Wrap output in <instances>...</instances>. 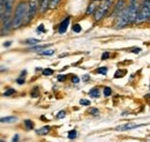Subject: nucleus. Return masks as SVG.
<instances>
[{
	"mask_svg": "<svg viewBox=\"0 0 150 142\" xmlns=\"http://www.w3.org/2000/svg\"><path fill=\"white\" fill-rule=\"evenodd\" d=\"M135 1H136V0H131V4H134Z\"/></svg>",
	"mask_w": 150,
	"mask_h": 142,
	"instance_id": "obj_41",
	"label": "nucleus"
},
{
	"mask_svg": "<svg viewBox=\"0 0 150 142\" xmlns=\"http://www.w3.org/2000/svg\"><path fill=\"white\" fill-rule=\"evenodd\" d=\"M38 6H40V0H29L27 21H30L31 18L35 16V14H36V12H37L38 9Z\"/></svg>",
	"mask_w": 150,
	"mask_h": 142,
	"instance_id": "obj_5",
	"label": "nucleus"
},
{
	"mask_svg": "<svg viewBox=\"0 0 150 142\" xmlns=\"http://www.w3.org/2000/svg\"><path fill=\"white\" fill-rule=\"evenodd\" d=\"M24 126L27 127V129H33L34 128V123L31 120H24Z\"/></svg>",
	"mask_w": 150,
	"mask_h": 142,
	"instance_id": "obj_15",
	"label": "nucleus"
},
{
	"mask_svg": "<svg viewBox=\"0 0 150 142\" xmlns=\"http://www.w3.org/2000/svg\"><path fill=\"white\" fill-rule=\"evenodd\" d=\"M69 21H71V18L67 16L60 23V26H59V34H65L66 33V30L68 28V24H69Z\"/></svg>",
	"mask_w": 150,
	"mask_h": 142,
	"instance_id": "obj_10",
	"label": "nucleus"
},
{
	"mask_svg": "<svg viewBox=\"0 0 150 142\" xmlns=\"http://www.w3.org/2000/svg\"><path fill=\"white\" fill-rule=\"evenodd\" d=\"M15 94V89H8V90H6L5 91V94H4V96H11V95H14Z\"/></svg>",
	"mask_w": 150,
	"mask_h": 142,
	"instance_id": "obj_23",
	"label": "nucleus"
},
{
	"mask_svg": "<svg viewBox=\"0 0 150 142\" xmlns=\"http://www.w3.org/2000/svg\"><path fill=\"white\" fill-rule=\"evenodd\" d=\"M11 44H12L11 42H7V43H5V44H4V46H9Z\"/></svg>",
	"mask_w": 150,
	"mask_h": 142,
	"instance_id": "obj_40",
	"label": "nucleus"
},
{
	"mask_svg": "<svg viewBox=\"0 0 150 142\" xmlns=\"http://www.w3.org/2000/svg\"><path fill=\"white\" fill-rule=\"evenodd\" d=\"M25 16H28V11H27V4L25 2H20L15 8V14L13 18V28H19L23 23V20Z\"/></svg>",
	"mask_w": 150,
	"mask_h": 142,
	"instance_id": "obj_1",
	"label": "nucleus"
},
{
	"mask_svg": "<svg viewBox=\"0 0 150 142\" xmlns=\"http://www.w3.org/2000/svg\"><path fill=\"white\" fill-rule=\"evenodd\" d=\"M109 57H110V53H108V52H104V53H103V55H102V59H103V60H106Z\"/></svg>",
	"mask_w": 150,
	"mask_h": 142,
	"instance_id": "obj_33",
	"label": "nucleus"
},
{
	"mask_svg": "<svg viewBox=\"0 0 150 142\" xmlns=\"http://www.w3.org/2000/svg\"><path fill=\"white\" fill-rule=\"evenodd\" d=\"M95 8H96V4H95V2L90 4V6H89V7H88V9H87V14H93Z\"/></svg>",
	"mask_w": 150,
	"mask_h": 142,
	"instance_id": "obj_16",
	"label": "nucleus"
},
{
	"mask_svg": "<svg viewBox=\"0 0 150 142\" xmlns=\"http://www.w3.org/2000/svg\"><path fill=\"white\" fill-rule=\"evenodd\" d=\"M81 30H82V28H81L80 24H74V26H73V31H74V33H80Z\"/></svg>",
	"mask_w": 150,
	"mask_h": 142,
	"instance_id": "obj_26",
	"label": "nucleus"
},
{
	"mask_svg": "<svg viewBox=\"0 0 150 142\" xmlns=\"http://www.w3.org/2000/svg\"><path fill=\"white\" fill-rule=\"evenodd\" d=\"M126 74V71H121V70H118V71L115 72V74H114V77H122L124 75Z\"/></svg>",
	"mask_w": 150,
	"mask_h": 142,
	"instance_id": "obj_17",
	"label": "nucleus"
},
{
	"mask_svg": "<svg viewBox=\"0 0 150 142\" xmlns=\"http://www.w3.org/2000/svg\"><path fill=\"white\" fill-rule=\"evenodd\" d=\"M38 42H39V40H38V39H35V38H30V39L24 40V43H25V44H34V45H35V44H37Z\"/></svg>",
	"mask_w": 150,
	"mask_h": 142,
	"instance_id": "obj_21",
	"label": "nucleus"
},
{
	"mask_svg": "<svg viewBox=\"0 0 150 142\" xmlns=\"http://www.w3.org/2000/svg\"><path fill=\"white\" fill-rule=\"evenodd\" d=\"M140 126H142V125L129 123V124H125V125H121V126H118V127H117V131H129V129L137 128V127H140Z\"/></svg>",
	"mask_w": 150,
	"mask_h": 142,
	"instance_id": "obj_9",
	"label": "nucleus"
},
{
	"mask_svg": "<svg viewBox=\"0 0 150 142\" xmlns=\"http://www.w3.org/2000/svg\"><path fill=\"white\" fill-rule=\"evenodd\" d=\"M125 9V0H118L115 7H114V11H113V16H119L121 14V12Z\"/></svg>",
	"mask_w": 150,
	"mask_h": 142,
	"instance_id": "obj_8",
	"label": "nucleus"
},
{
	"mask_svg": "<svg viewBox=\"0 0 150 142\" xmlns=\"http://www.w3.org/2000/svg\"><path fill=\"white\" fill-rule=\"evenodd\" d=\"M65 79H66L65 75H58V81H64Z\"/></svg>",
	"mask_w": 150,
	"mask_h": 142,
	"instance_id": "obj_37",
	"label": "nucleus"
},
{
	"mask_svg": "<svg viewBox=\"0 0 150 142\" xmlns=\"http://www.w3.org/2000/svg\"><path fill=\"white\" fill-rule=\"evenodd\" d=\"M149 21H150V20H149Z\"/></svg>",
	"mask_w": 150,
	"mask_h": 142,
	"instance_id": "obj_43",
	"label": "nucleus"
},
{
	"mask_svg": "<svg viewBox=\"0 0 150 142\" xmlns=\"http://www.w3.org/2000/svg\"><path fill=\"white\" fill-rule=\"evenodd\" d=\"M0 142H5V141H4V140H1V141H0Z\"/></svg>",
	"mask_w": 150,
	"mask_h": 142,
	"instance_id": "obj_42",
	"label": "nucleus"
},
{
	"mask_svg": "<svg viewBox=\"0 0 150 142\" xmlns=\"http://www.w3.org/2000/svg\"><path fill=\"white\" fill-rule=\"evenodd\" d=\"M89 96H91V97H94V98H97V97L99 96V89L93 88L89 91Z\"/></svg>",
	"mask_w": 150,
	"mask_h": 142,
	"instance_id": "obj_14",
	"label": "nucleus"
},
{
	"mask_svg": "<svg viewBox=\"0 0 150 142\" xmlns=\"http://www.w3.org/2000/svg\"><path fill=\"white\" fill-rule=\"evenodd\" d=\"M18 120L16 117H6V118H1V123H15Z\"/></svg>",
	"mask_w": 150,
	"mask_h": 142,
	"instance_id": "obj_13",
	"label": "nucleus"
},
{
	"mask_svg": "<svg viewBox=\"0 0 150 142\" xmlns=\"http://www.w3.org/2000/svg\"><path fill=\"white\" fill-rule=\"evenodd\" d=\"M49 132H50V127H49V126H44V127L37 129V134H39V135H45V134H47Z\"/></svg>",
	"mask_w": 150,
	"mask_h": 142,
	"instance_id": "obj_12",
	"label": "nucleus"
},
{
	"mask_svg": "<svg viewBox=\"0 0 150 142\" xmlns=\"http://www.w3.org/2000/svg\"><path fill=\"white\" fill-rule=\"evenodd\" d=\"M31 96H33V97H38V88L37 87L35 88V90L31 91Z\"/></svg>",
	"mask_w": 150,
	"mask_h": 142,
	"instance_id": "obj_31",
	"label": "nucleus"
},
{
	"mask_svg": "<svg viewBox=\"0 0 150 142\" xmlns=\"http://www.w3.org/2000/svg\"><path fill=\"white\" fill-rule=\"evenodd\" d=\"M52 74H53L52 68H45V70L43 71V75H52Z\"/></svg>",
	"mask_w": 150,
	"mask_h": 142,
	"instance_id": "obj_25",
	"label": "nucleus"
},
{
	"mask_svg": "<svg viewBox=\"0 0 150 142\" xmlns=\"http://www.w3.org/2000/svg\"><path fill=\"white\" fill-rule=\"evenodd\" d=\"M111 94H112V90H111L110 87H105V88H104V96L108 97V96H110Z\"/></svg>",
	"mask_w": 150,
	"mask_h": 142,
	"instance_id": "obj_24",
	"label": "nucleus"
},
{
	"mask_svg": "<svg viewBox=\"0 0 150 142\" xmlns=\"http://www.w3.org/2000/svg\"><path fill=\"white\" fill-rule=\"evenodd\" d=\"M89 77H90L89 75H84V76H83V81H88V80H89Z\"/></svg>",
	"mask_w": 150,
	"mask_h": 142,
	"instance_id": "obj_39",
	"label": "nucleus"
},
{
	"mask_svg": "<svg viewBox=\"0 0 150 142\" xmlns=\"http://www.w3.org/2000/svg\"><path fill=\"white\" fill-rule=\"evenodd\" d=\"M14 2H15V0H6V5H5L6 11H5V15L1 18V22L11 18V14H12V9H13Z\"/></svg>",
	"mask_w": 150,
	"mask_h": 142,
	"instance_id": "obj_7",
	"label": "nucleus"
},
{
	"mask_svg": "<svg viewBox=\"0 0 150 142\" xmlns=\"http://www.w3.org/2000/svg\"><path fill=\"white\" fill-rule=\"evenodd\" d=\"M128 13H129V22H136V18L139 15V6L136 5V2L131 4V6L128 7Z\"/></svg>",
	"mask_w": 150,
	"mask_h": 142,
	"instance_id": "obj_6",
	"label": "nucleus"
},
{
	"mask_svg": "<svg viewBox=\"0 0 150 142\" xmlns=\"http://www.w3.org/2000/svg\"><path fill=\"white\" fill-rule=\"evenodd\" d=\"M89 113L93 114V116H98V114H99V111H98L97 109H94V107H93V109L89 110Z\"/></svg>",
	"mask_w": 150,
	"mask_h": 142,
	"instance_id": "obj_27",
	"label": "nucleus"
},
{
	"mask_svg": "<svg viewBox=\"0 0 150 142\" xmlns=\"http://www.w3.org/2000/svg\"><path fill=\"white\" fill-rule=\"evenodd\" d=\"M44 31H45V28H44L43 24H40L37 29H36V33H37V34H42V33H44Z\"/></svg>",
	"mask_w": 150,
	"mask_h": 142,
	"instance_id": "obj_28",
	"label": "nucleus"
},
{
	"mask_svg": "<svg viewBox=\"0 0 150 142\" xmlns=\"http://www.w3.org/2000/svg\"><path fill=\"white\" fill-rule=\"evenodd\" d=\"M39 54H42V55H52V54H54V50H45V51L39 52Z\"/></svg>",
	"mask_w": 150,
	"mask_h": 142,
	"instance_id": "obj_18",
	"label": "nucleus"
},
{
	"mask_svg": "<svg viewBox=\"0 0 150 142\" xmlns=\"http://www.w3.org/2000/svg\"><path fill=\"white\" fill-rule=\"evenodd\" d=\"M16 82H18L19 84H22V83H24V77L20 76V79H18V80H16Z\"/></svg>",
	"mask_w": 150,
	"mask_h": 142,
	"instance_id": "obj_34",
	"label": "nucleus"
},
{
	"mask_svg": "<svg viewBox=\"0 0 150 142\" xmlns=\"http://www.w3.org/2000/svg\"><path fill=\"white\" fill-rule=\"evenodd\" d=\"M65 116H66V112H65V111H60V112L57 114V118L61 119V118H65Z\"/></svg>",
	"mask_w": 150,
	"mask_h": 142,
	"instance_id": "obj_30",
	"label": "nucleus"
},
{
	"mask_svg": "<svg viewBox=\"0 0 150 142\" xmlns=\"http://www.w3.org/2000/svg\"><path fill=\"white\" fill-rule=\"evenodd\" d=\"M47 46H49V45H39V46H33V48H30L29 50H30V51H36V50H42V49L44 50V49H45V48H47Z\"/></svg>",
	"mask_w": 150,
	"mask_h": 142,
	"instance_id": "obj_19",
	"label": "nucleus"
},
{
	"mask_svg": "<svg viewBox=\"0 0 150 142\" xmlns=\"http://www.w3.org/2000/svg\"><path fill=\"white\" fill-rule=\"evenodd\" d=\"M59 1H60V0H51V4H50V6H51V7H56L57 4H58Z\"/></svg>",
	"mask_w": 150,
	"mask_h": 142,
	"instance_id": "obj_32",
	"label": "nucleus"
},
{
	"mask_svg": "<svg viewBox=\"0 0 150 142\" xmlns=\"http://www.w3.org/2000/svg\"><path fill=\"white\" fill-rule=\"evenodd\" d=\"M80 104L81 105H90V101H88V99H81L80 101Z\"/></svg>",
	"mask_w": 150,
	"mask_h": 142,
	"instance_id": "obj_29",
	"label": "nucleus"
},
{
	"mask_svg": "<svg viewBox=\"0 0 150 142\" xmlns=\"http://www.w3.org/2000/svg\"><path fill=\"white\" fill-rule=\"evenodd\" d=\"M140 51H141V49H140V48H135V49H133V50H132V52H133V53H139Z\"/></svg>",
	"mask_w": 150,
	"mask_h": 142,
	"instance_id": "obj_36",
	"label": "nucleus"
},
{
	"mask_svg": "<svg viewBox=\"0 0 150 142\" xmlns=\"http://www.w3.org/2000/svg\"><path fill=\"white\" fill-rule=\"evenodd\" d=\"M112 5V0H104L97 8V11L95 12V20L96 21H99L100 18H103L108 12H109V8L111 7Z\"/></svg>",
	"mask_w": 150,
	"mask_h": 142,
	"instance_id": "obj_3",
	"label": "nucleus"
},
{
	"mask_svg": "<svg viewBox=\"0 0 150 142\" xmlns=\"http://www.w3.org/2000/svg\"><path fill=\"white\" fill-rule=\"evenodd\" d=\"M72 82H73V83H77V82H80V77H76V76H74V77L72 79Z\"/></svg>",
	"mask_w": 150,
	"mask_h": 142,
	"instance_id": "obj_35",
	"label": "nucleus"
},
{
	"mask_svg": "<svg viewBox=\"0 0 150 142\" xmlns=\"http://www.w3.org/2000/svg\"><path fill=\"white\" fill-rule=\"evenodd\" d=\"M76 135H77V134H76V131H74V129L68 132V139H71V140L75 139V138H76Z\"/></svg>",
	"mask_w": 150,
	"mask_h": 142,
	"instance_id": "obj_22",
	"label": "nucleus"
},
{
	"mask_svg": "<svg viewBox=\"0 0 150 142\" xmlns=\"http://www.w3.org/2000/svg\"><path fill=\"white\" fill-rule=\"evenodd\" d=\"M115 22H117V24H115L117 28H122V27H125V26L129 22V13H128V8H127V9L125 8V9L121 12V14H120L119 16H117Z\"/></svg>",
	"mask_w": 150,
	"mask_h": 142,
	"instance_id": "obj_4",
	"label": "nucleus"
},
{
	"mask_svg": "<svg viewBox=\"0 0 150 142\" xmlns=\"http://www.w3.org/2000/svg\"><path fill=\"white\" fill-rule=\"evenodd\" d=\"M13 142H18L19 141V135H15L14 138H13V140H12Z\"/></svg>",
	"mask_w": 150,
	"mask_h": 142,
	"instance_id": "obj_38",
	"label": "nucleus"
},
{
	"mask_svg": "<svg viewBox=\"0 0 150 142\" xmlns=\"http://www.w3.org/2000/svg\"><path fill=\"white\" fill-rule=\"evenodd\" d=\"M50 4H51V0H40L39 12H40V13H44V12L47 9V7L50 6Z\"/></svg>",
	"mask_w": 150,
	"mask_h": 142,
	"instance_id": "obj_11",
	"label": "nucleus"
},
{
	"mask_svg": "<svg viewBox=\"0 0 150 142\" xmlns=\"http://www.w3.org/2000/svg\"><path fill=\"white\" fill-rule=\"evenodd\" d=\"M97 74H106L108 73V67H100L98 70H96Z\"/></svg>",
	"mask_w": 150,
	"mask_h": 142,
	"instance_id": "obj_20",
	"label": "nucleus"
},
{
	"mask_svg": "<svg viewBox=\"0 0 150 142\" xmlns=\"http://www.w3.org/2000/svg\"><path fill=\"white\" fill-rule=\"evenodd\" d=\"M147 20H150V0H144L141 9L139 11V15L136 18V23H142Z\"/></svg>",
	"mask_w": 150,
	"mask_h": 142,
	"instance_id": "obj_2",
	"label": "nucleus"
}]
</instances>
